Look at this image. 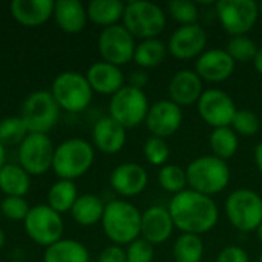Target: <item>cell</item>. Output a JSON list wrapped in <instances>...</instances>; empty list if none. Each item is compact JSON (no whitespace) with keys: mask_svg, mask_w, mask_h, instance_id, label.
Masks as SVG:
<instances>
[{"mask_svg":"<svg viewBox=\"0 0 262 262\" xmlns=\"http://www.w3.org/2000/svg\"><path fill=\"white\" fill-rule=\"evenodd\" d=\"M167 51L181 61L196 60L207 46V32L200 23L178 26L167 40Z\"/></svg>","mask_w":262,"mask_h":262,"instance_id":"cell-15","label":"cell"},{"mask_svg":"<svg viewBox=\"0 0 262 262\" xmlns=\"http://www.w3.org/2000/svg\"><path fill=\"white\" fill-rule=\"evenodd\" d=\"M29 130L23 120L18 117H6L0 121V143L8 146H20L21 141L28 137Z\"/></svg>","mask_w":262,"mask_h":262,"instance_id":"cell-34","label":"cell"},{"mask_svg":"<svg viewBox=\"0 0 262 262\" xmlns=\"http://www.w3.org/2000/svg\"><path fill=\"white\" fill-rule=\"evenodd\" d=\"M77 198H78V189L75 183L68 180H58L51 186L48 192V206L61 215L64 212H71Z\"/></svg>","mask_w":262,"mask_h":262,"instance_id":"cell-32","label":"cell"},{"mask_svg":"<svg viewBox=\"0 0 262 262\" xmlns=\"http://www.w3.org/2000/svg\"><path fill=\"white\" fill-rule=\"evenodd\" d=\"M204 91V81L193 69L177 71L167 86L169 100L178 104L180 107L196 104Z\"/></svg>","mask_w":262,"mask_h":262,"instance_id":"cell-19","label":"cell"},{"mask_svg":"<svg viewBox=\"0 0 262 262\" xmlns=\"http://www.w3.org/2000/svg\"><path fill=\"white\" fill-rule=\"evenodd\" d=\"M109 184L120 196L134 198L146 190L149 184V173L138 163H121L111 172Z\"/></svg>","mask_w":262,"mask_h":262,"instance_id":"cell-18","label":"cell"},{"mask_svg":"<svg viewBox=\"0 0 262 262\" xmlns=\"http://www.w3.org/2000/svg\"><path fill=\"white\" fill-rule=\"evenodd\" d=\"M230 127L238 137H255L261 130V118L249 109H238Z\"/></svg>","mask_w":262,"mask_h":262,"instance_id":"cell-38","label":"cell"},{"mask_svg":"<svg viewBox=\"0 0 262 262\" xmlns=\"http://www.w3.org/2000/svg\"><path fill=\"white\" fill-rule=\"evenodd\" d=\"M258 262H262V252L259 253V256H258Z\"/></svg>","mask_w":262,"mask_h":262,"instance_id":"cell-50","label":"cell"},{"mask_svg":"<svg viewBox=\"0 0 262 262\" xmlns=\"http://www.w3.org/2000/svg\"><path fill=\"white\" fill-rule=\"evenodd\" d=\"M261 130H262V120H261Z\"/></svg>","mask_w":262,"mask_h":262,"instance_id":"cell-52","label":"cell"},{"mask_svg":"<svg viewBox=\"0 0 262 262\" xmlns=\"http://www.w3.org/2000/svg\"><path fill=\"white\" fill-rule=\"evenodd\" d=\"M158 184L160 187L172 195L181 193L187 189V175L186 169L177 164H166L158 170Z\"/></svg>","mask_w":262,"mask_h":262,"instance_id":"cell-33","label":"cell"},{"mask_svg":"<svg viewBox=\"0 0 262 262\" xmlns=\"http://www.w3.org/2000/svg\"><path fill=\"white\" fill-rule=\"evenodd\" d=\"M5 243H6V236H5V232L0 229V249H3Z\"/></svg>","mask_w":262,"mask_h":262,"instance_id":"cell-47","label":"cell"},{"mask_svg":"<svg viewBox=\"0 0 262 262\" xmlns=\"http://www.w3.org/2000/svg\"><path fill=\"white\" fill-rule=\"evenodd\" d=\"M14 262H25V261H14Z\"/></svg>","mask_w":262,"mask_h":262,"instance_id":"cell-51","label":"cell"},{"mask_svg":"<svg viewBox=\"0 0 262 262\" xmlns=\"http://www.w3.org/2000/svg\"><path fill=\"white\" fill-rule=\"evenodd\" d=\"M175 224L164 206H150L141 215V238L154 247L164 244L173 235Z\"/></svg>","mask_w":262,"mask_h":262,"instance_id":"cell-20","label":"cell"},{"mask_svg":"<svg viewBox=\"0 0 262 262\" xmlns=\"http://www.w3.org/2000/svg\"><path fill=\"white\" fill-rule=\"evenodd\" d=\"M55 146L46 134H28L18 146V164L29 175H43L52 169Z\"/></svg>","mask_w":262,"mask_h":262,"instance_id":"cell-14","label":"cell"},{"mask_svg":"<svg viewBox=\"0 0 262 262\" xmlns=\"http://www.w3.org/2000/svg\"><path fill=\"white\" fill-rule=\"evenodd\" d=\"M183 120V109L169 98H164L150 104L144 124L152 137L167 140L180 130Z\"/></svg>","mask_w":262,"mask_h":262,"instance_id":"cell-16","label":"cell"},{"mask_svg":"<svg viewBox=\"0 0 262 262\" xmlns=\"http://www.w3.org/2000/svg\"><path fill=\"white\" fill-rule=\"evenodd\" d=\"M6 149H5V146L0 143V169L6 164Z\"/></svg>","mask_w":262,"mask_h":262,"instance_id":"cell-46","label":"cell"},{"mask_svg":"<svg viewBox=\"0 0 262 262\" xmlns=\"http://www.w3.org/2000/svg\"><path fill=\"white\" fill-rule=\"evenodd\" d=\"M167 12L177 23H180V26L195 25L200 18L198 5L190 0H172L167 5Z\"/></svg>","mask_w":262,"mask_h":262,"instance_id":"cell-37","label":"cell"},{"mask_svg":"<svg viewBox=\"0 0 262 262\" xmlns=\"http://www.w3.org/2000/svg\"><path fill=\"white\" fill-rule=\"evenodd\" d=\"M216 262H250V258H249V253L243 247L227 246L218 253Z\"/></svg>","mask_w":262,"mask_h":262,"instance_id":"cell-41","label":"cell"},{"mask_svg":"<svg viewBox=\"0 0 262 262\" xmlns=\"http://www.w3.org/2000/svg\"><path fill=\"white\" fill-rule=\"evenodd\" d=\"M124 6L126 3L120 0H92L86 6L88 18L104 29L123 20Z\"/></svg>","mask_w":262,"mask_h":262,"instance_id":"cell-27","label":"cell"},{"mask_svg":"<svg viewBox=\"0 0 262 262\" xmlns=\"http://www.w3.org/2000/svg\"><path fill=\"white\" fill-rule=\"evenodd\" d=\"M169 213L181 233L204 235L213 230L220 221V209L213 198L186 189L169 201Z\"/></svg>","mask_w":262,"mask_h":262,"instance_id":"cell-1","label":"cell"},{"mask_svg":"<svg viewBox=\"0 0 262 262\" xmlns=\"http://www.w3.org/2000/svg\"><path fill=\"white\" fill-rule=\"evenodd\" d=\"M86 78L94 92L101 95H114L121 88H124V74L121 68L106 63V61H95L86 71Z\"/></svg>","mask_w":262,"mask_h":262,"instance_id":"cell-22","label":"cell"},{"mask_svg":"<svg viewBox=\"0 0 262 262\" xmlns=\"http://www.w3.org/2000/svg\"><path fill=\"white\" fill-rule=\"evenodd\" d=\"M150 103L147 94L141 89L126 84L109 100V117L124 129L138 127L146 121Z\"/></svg>","mask_w":262,"mask_h":262,"instance_id":"cell-8","label":"cell"},{"mask_svg":"<svg viewBox=\"0 0 262 262\" xmlns=\"http://www.w3.org/2000/svg\"><path fill=\"white\" fill-rule=\"evenodd\" d=\"M235 69H236V63L227 54V51L221 48L206 49L195 60V68H193L198 77L207 83H223L233 75Z\"/></svg>","mask_w":262,"mask_h":262,"instance_id":"cell-17","label":"cell"},{"mask_svg":"<svg viewBox=\"0 0 262 262\" xmlns=\"http://www.w3.org/2000/svg\"><path fill=\"white\" fill-rule=\"evenodd\" d=\"M126 256L127 262H152L155 256L154 246L143 239L141 236L130 243L126 249Z\"/></svg>","mask_w":262,"mask_h":262,"instance_id":"cell-40","label":"cell"},{"mask_svg":"<svg viewBox=\"0 0 262 262\" xmlns=\"http://www.w3.org/2000/svg\"><path fill=\"white\" fill-rule=\"evenodd\" d=\"M209 147L213 157L227 161L236 155L239 147V137L230 126L212 129L209 135Z\"/></svg>","mask_w":262,"mask_h":262,"instance_id":"cell-30","label":"cell"},{"mask_svg":"<svg viewBox=\"0 0 262 262\" xmlns=\"http://www.w3.org/2000/svg\"><path fill=\"white\" fill-rule=\"evenodd\" d=\"M186 175L187 189L210 198L224 192L232 177L227 161H223L212 154L192 160L186 167Z\"/></svg>","mask_w":262,"mask_h":262,"instance_id":"cell-3","label":"cell"},{"mask_svg":"<svg viewBox=\"0 0 262 262\" xmlns=\"http://www.w3.org/2000/svg\"><path fill=\"white\" fill-rule=\"evenodd\" d=\"M51 94L60 109L78 114L89 107L94 91L84 74L77 71H64L58 74L51 88Z\"/></svg>","mask_w":262,"mask_h":262,"instance_id":"cell-7","label":"cell"},{"mask_svg":"<svg viewBox=\"0 0 262 262\" xmlns=\"http://www.w3.org/2000/svg\"><path fill=\"white\" fill-rule=\"evenodd\" d=\"M57 26L68 34H78L86 28L88 11L78 0H58L54 3L52 14Z\"/></svg>","mask_w":262,"mask_h":262,"instance_id":"cell-24","label":"cell"},{"mask_svg":"<svg viewBox=\"0 0 262 262\" xmlns=\"http://www.w3.org/2000/svg\"><path fill=\"white\" fill-rule=\"evenodd\" d=\"M43 262H89V252L80 241L61 238L46 247Z\"/></svg>","mask_w":262,"mask_h":262,"instance_id":"cell-28","label":"cell"},{"mask_svg":"<svg viewBox=\"0 0 262 262\" xmlns=\"http://www.w3.org/2000/svg\"><path fill=\"white\" fill-rule=\"evenodd\" d=\"M143 155L150 166L163 167L167 164V160L170 157V147L164 138L150 135L143 146Z\"/></svg>","mask_w":262,"mask_h":262,"instance_id":"cell-36","label":"cell"},{"mask_svg":"<svg viewBox=\"0 0 262 262\" xmlns=\"http://www.w3.org/2000/svg\"><path fill=\"white\" fill-rule=\"evenodd\" d=\"M60 117V106L54 100L51 91L31 92L20 109V118L26 124L29 134H46L54 129Z\"/></svg>","mask_w":262,"mask_h":262,"instance_id":"cell-9","label":"cell"},{"mask_svg":"<svg viewBox=\"0 0 262 262\" xmlns=\"http://www.w3.org/2000/svg\"><path fill=\"white\" fill-rule=\"evenodd\" d=\"M215 12L221 28L232 37L247 35L259 18V6L255 0H220Z\"/></svg>","mask_w":262,"mask_h":262,"instance_id":"cell-10","label":"cell"},{"mask_svg":"<svg viewBox=\"0 0 262 262\" xmlns=\"http://www.w3.org/2000/svg\"><path fill=\"white\" fill-rule=\"evenodd\" d=\"M31 207L21 196H5L0 203V212L11 221H25Z\"/></svg>","mask_w":262,"mask_h":262,"instance_id":"cell-39","label":"cell"},{"mask_svg":"<svg viewBox=\"0 0 262 262\" xmlns=\"http://www.w3.org/2000/svg\"><path fill=\"white\" fill-rule=\"evenodd\" d=\"M172 256L175 262H203L204 258V241L198 235L181 233L177 236Z\"/></svg>","mask_w":262,"mask_h":262,"instance_id":"cell-31","label":"cell"},{"mask_svg":"<svg viewBox=\"0 0 262 262\" xmlns=\"http://www.w3.org/2000/svg\"><path fill=\"white\" fill-rule=\"evenodd\" d=\"M106 204L103 200L94 193H83L78 195L75 204L71 209V216L72 220L83 227H91L103 220Z\"/></svg>","mask_w":262,"mask_h":262,"instance_id":"cell-25","label":"cell"},{"mask_svg":"<svg viewBox=\"0 0 262 262\" xmlns=\"http://www.w3.org/2000/svg\"><path fill=\"white\" fill-rule=\"evenodd\" d=\"M253 157H255V164H256L258 170L262 173V141L256 144L255 152H253Z\"/></svg>","mask_w":262,"mask_h":262,"instance_id":"cell-44","label":"cell"},{"mask_svg":"<svg viewBox=\"0 0 262 262\" xmlns=\"http://www.w3.org/2000/svg\"><path fill=\"white\" fill-rule=\"evenodd\" d=\"M31 187V175L20 164H5L0 169V190L6 196H25Z\"/></svg>","mask_w":262,"mask_h":262,"instance_id":"cell-29","label":"cell"},{"mask_svg":"<svg viewBox=\"0 0 262 262\" xmlns=\"http://www.w3.org/2000/svg\"><path fill=\"white\" fill-rule=\"evenodd\" d=\"M224 209L230 226L243 233L256 232L262 224V196L252 189L241 187L229 193Z\"/></svg>","mask_w":262,"mask_h":262,"instance_id":"cell-6","label":"cell"},{"mask_svg":"<svg viewBox=\"0 0 262 262\" xmlns=\"http://www.w3.org/2000/svg\"><path fill=\"white\" fill-rule=\"evenodd\" d=\"M256 236H258V239L262 243V224L258 227V230H256Z\"/></svg>","mask_w":262,"mask_h":262,"instance_id":"cell-48","label":"cell"},{"mask_svg":"<svg viewBox=\"0 0 262 262\" xmlns=\"http://www.w3.org/2000/svg\"><path fill=\"white\" fill-rule=\"evenodd\" d=\"M259 46L249 35L232 37L227 43V54L233 58L235 63H249L253 61L258 54Z\"/></svg>","mask_w":262,"mask_h":262,"instance_id":"cell-35","label":"cell"},{"mask_svg":"<svg viewBox=\"0 0 262 262\" xmlns=\"http://www.w3.org/2000/svg\"><path fill=\"white\" fill-rule=\"evenodd\" d=\"M52 0H12L9 5L11 15L26 28H35L46 23L54 14Z\"/></svg>","mask_w":262,"mask_h":262,"instance_id":"cell-23","label":"cell"},{"mask_svg":"<svg viewBox=\"0 0 262 262\" xmlns=\"http://www.w3.org/2000/svg\"><path fill=\"white\" fill-rule=\"evenodd\" d=\"M167 45L161 38H147L140 40L135 46L134 60L140 69H154L164 63L167 57Z\"/></svg>","mask_w":262,"mask_h":262,"instance_id":"cell-26","label":"cell"},{"mask_svg":"<svg viewBox=\"0 0 262 262\" xmlns=\"http://www.w3.org/2000/svg\"><path fill=\"white\" fill-rule=\"evenodd\" d=\"M200 118L212 129L229 127L238 111L232 95L223 89H206L196 103Z\"/></svg>","mask_w":262,"mask_h":262,"instance_id":"cell-13","label":"cell"},{"mask_svg":"<svg viewBox=\"0 0 262 262\" xmlns=\"http://www.w3.org/2000/svg\"><path fill=\"white\" fill-rule=\"evenodd\" d=\"M95 147L83 138H69L55 146L52 170L60 180L74 181L94 164Z\"/></svg>","mask_w":262,"mask_h":262,"instance_id":"cell-4","label":"cell"},{"mask_svg":"<svg viewBox=\"0 0 262 262\" xmlns=\"http://www.w3.org/2000/svg\"><path fill=\"white\" fill-rule=\"evenodd\" d=\"M166 12L157 3L132 0L124 6L121 25L134 35V38H158L166 29Z\"/></svg>","mask_w":262,"mask_h":262,"instance_id":"cell-5","label":"cell"},{"mask_svg":"<svg viewBox=\"0 0 262 262\" xmlns=\"http://www.w3.org/2000/svg\"><path fill=\"white\" fill-rule=\"evenodd\" d=\"M253 66H255L256 72L262 75V46L258 49V54H256V57L253 60Z\"/></svg>","mask_w":262,"mask_h":262,"instance_id":"cell-45","label":"cell"},{"mask_svg":"<svg viewBox=\"0 0 262 262\" xmlns=\"http://www.w3.org/2000/svg\"><path fill=\"white\" fill-rule=\"evenodd\" d=\"M98 52L103 58V61L123 66L134 60L135 52V38L134 35L121 25H114L109 28H104L98 35Z\"/></svg>","mask_w":262,"mask_h":262,"instance_id":"cell-12","label":"cell"},{"mask_svg":"<svg viewBox=\"0 0 262 262\" xmlns=\"http://www.w3.org/2000/svg\"><path fill=\"white\" fill-rule=\"evenodd\" d=\"M127 141V129H124L114 118L101 117L95 121L92 127V146L106 154L115 155L123 150Z\"/></svg>","mask_w":262,"mask_h":262,"instance_id":"cell-21","label":"cell"},{"mask_svg":"<svg viewBox=\"0 0 262 262\" xmlns=\"http://www.w3.org/2000/svg\"><path fill=\"white\" fill-rule=\"evenodd\" d=\"M98 262H127L126 250L121 246H107L98 255Z\"/></svg>","mask_w":262,"mask_h":262,"instance_id":"cell-42","label":"cell"},{"mask_svg":"<svg viewBox=\"0 0 262 262\" xmlns=\"http://www.w3.org/2000/svg\"><path fill=\"white\" fill-rule=\"evenodd\" d=\"M258 6H259V17H262V2L258 3Z\"/></svg>","mask_w":262,"mask_h":262,"instance_id":"cell-49","label":"cell"},{"mask_svg":"<svg viewBox=\"0 0 262 262\" xmlns=\"http://www.w3.org/2000/svg\"><path fill=\"white\" fill-rule=\"evenodd\" d=\"M23 224L28 236L35 244L43 247H49L54 243L60 241L64 230L61 215L51 209L48 204H38L31 207Z\"/></svg>","mask_w":262,"mask_h":262,"instance_id":"cell-11","label":"cell"},{"mask_svg":"<svg viewBox=\"0 0 262 262\" xmlns=\"http://www.w3.org/2000/svg\"><path fill=\"white\" fill-rule=\"evenodd\" d=\"M141 212L127 200H114L106 204L101 227L106 238L115 246H129L141 236Z\"/></svg>","mask_w":262,"mask_h":262,"instance_id":"cell-2","label":"cell"},{"mask_svg":"<svg viewBox=\"0 0 262 262\" xmlns=\"http://www.w3.org/2000/svg\"><path fill=\"white\" fill-rule=\"evenodd\" d=\"M147 84H149V74H147V71L138 68V69L130 72V75H129V86L144 91V88Z\"/></svg>","mask_w":262,"mask_h":262,"instance_id":"cell-43","label":"cell"}]
</instances>
